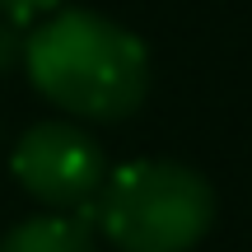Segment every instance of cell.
I'll list each match as a JSON object with an SVG mask.
<instances>
[{
    "instance_id": "obj_4",
    "label": "cell",
    "mask_w": 252,
    "mask_h": 252,
    "mask_svg": "<svg viewBox=\"0 0 252 252\" xmlns=\"http://www.w3.org/2000/svg\"><path fill=\"white\" fill-rule=\"evenodd\" d=\"M0 252H94L84 215H33L0 238Z\"/></svg>"
},
{
    "instance_id": "obj_6",
    "label": "cell",
    "mask_w": 252,
    "mask_h": 252,
    "mask_svg": "<svg viewBox=\"0 0 252 252\" xmlns=\"http://www.w3.org/2000/svg\"><path fill=\"white\" fill-rule=\"evenodd\" d=\"M24 56V33H19V24H0V70H5L9 61H19Z\"/></svg>"
},
{
    "instance_id": "obj_3",
    "label": "cell",
    "mask_w": 252,
    "mask_h": 252,
    "mask_svg": "<svg viewBox=\"0 0 252 252\" xmlns=\"http://www.w3.org/2000/svg\"><path fill=\"white\" fill-rule=\"evenodd\" d=\"M9 168L28 196L52 206L56 215H84L108 182L103 150L89 131L70 122H37L19 135Z\"/></svg>"
},
{
    "instance_id": "obj_2",
    "label": "cell",
    "mask_w": 252,
    "mask_h": 252,
    "mask_svg": "<svg viewBox=\"0 0 252 252\" xmlns=\"http://www.w3.org/2000/svg\"><path fill=\"white\" fill-rule=\"evenodd\" d=\"M94 220L122 252H187L215 220V191L187 163L135 159L108 173Z\"/></svg>"
},
{
    "instance_id": "obj_1",
    "label": "cell",
    "mask_w": 252,
    "mask_h": 252,
    "mask_svg": "<svg viewBox=\"0 0 252 252\" xmlns=\"http://www.w3.org/2000/svg\"><path fill=\"white\" fill-rule=\"evenodd\" d=\"M24 65L47 103L89 122H122L150 94L145 42L94 9H61L33 28Z\"/></svg>"
},
{
    "instance_id": "obj_5",
    "label": "cell",
    "mask_w": 252,
    "mask_h": 252,
    "mask_svg": "<svg viewBox=\"0 0 252 252\" xmlns=\"http://www.w3.org/2000/svg\"><path fill=\"white\" fill-rule=\"evenodd\" d=\"M65 0H0V14L9 24H28V19H42V14H56Z\"/></svg>"
}]
</instances>
